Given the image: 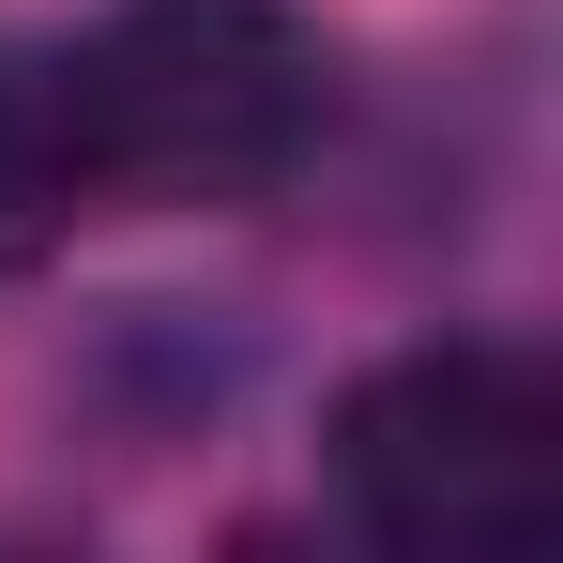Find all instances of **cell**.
<instances>
[{
  "label": "cell",
  "instance_id": "3",
  "mask_svg": "<svg viewBox=\"0 0 563 563\" xmlns=\"http://www.w3.org/2000/svg\"><path fill=\"white\" fill-rule=\"evenodd\" d=\"M77 229H92V153H77V107H62V46L0 31V289L46 275Z\"/></svg>",
  "mask_w": 563,
  "mask_h": 563
},
{
  "label": "cell",
  "instance_id": "2",
  "mask_svg": "<svg viewBox=\"0 0 563 563\" xmlns=\"http://www.w3.org/2000/svg\"><path fill=\"white\" fill-rule=\"evenodd\" d=\"M320 503L380 563H533L563 533V380L518 335L366 351L320 411Z\"/></svg>",
  "mask_w": 563,
  "mask_h": 563
},
{
  "label": "cell",
  "instance_id": "1",
  "mask_svg": "<svg viewBox=\"0 0 563 563\" xmlns=\"http://www.w3.org/2000/svg\"><path fill=\"white\" fill-rule=\"evenodd\" d=\"M62 46L92 213H260L335 153V31L305 0H107Z\"/></svg>",
  "mask_w": 563,
  "mask_h": 563
}]
</instances>
